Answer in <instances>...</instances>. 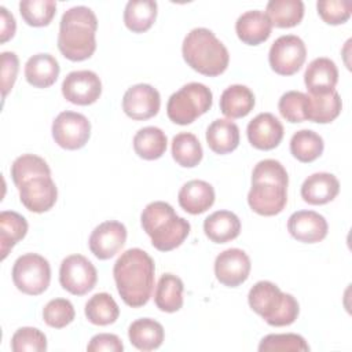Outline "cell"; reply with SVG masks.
<instances>
[{
	"mask_svg": "<svg viewBox=\"0 0 352 352\" xmlns=\"http://www.w3.org/2000/svg\"><path fill=\"white\" fill-rule=\"evenodd\" d=\"M154 260L143 249L132 248L121 253L113 276L122 301L132 308L146 305L154 290Z\"/></svg>",
	"mask_w": 352,
	"mask_h": 352,
	"instance_id": "6da1fadb",
	"label": "cell"
},
{
	"mask_svg": "<svg viewBox=\"0 0 352 352\" xmlns=\"http://www.w3.org/2000/svg\"><path fill=\"white\" fill-rule=\"evenodd\" d=\"M289 176L285 166L276 160H263L256 164L252 173V187L248 204L261 216L280 213L287 202Z\"/></svg>",
	"mask_w": 352,
	"mask_h": 352,
	"instance_id": "7a4b0ae2",
	"label": "cell"
},
{
	"mask_svg": "<svg viewBox=\"0 0 352 352\" xmlns=\"http://www.w3.org/2000/svg\"><path fill=\"white\" fill-rule=\"evenodd\" d=\"M98 19L95 12L85 6H76L63 12L59 23L58 48L73 62L91 58L96 50Z\"/></svg>",
	"mask_w": 352,
	"mask_h": 352,
	"instance_id": "3957f363",
	"label": "cell"
},
{
	"mask_svg": "<svg viewBox=\"0 0 352 352\" xmlns=\"http://www.w3.org/2000/svg\"><path fill=\"white\" fill-rule=\"evenodd\" d=\"M140 223L153 246L160 252L179 248L191 230L190 223L177 216L172 205L164 201L150 202L142 212Z\"/></svg>",
	"mask_w": 352,
	"mask_h": 352,
	"instance_id": "277c9868",
	"label": "cell"
},
{
	"mask_svg": "<svg viewBox=\"0 0 352 352\" xmlns=\"http://www.w3.org/2000/svg\"><path fill=\"white\" fill-rule=\"evenodd\" d=\"M182 54L192 70L209 77L224 73L230 62L226 45L206 28H195L187 33L183 40Z\"/></svg>",
	"mask_w": 352,
	"mask_h": 352,
	"instance_id": "5b68a950",
	"label": "cell"
},
{
	"mask_svg": "<svg viewBox=\"0 0 352 352\" xmlns=\"http://www.w3.org/2000/svg\"><path fill=\"white\" fill-rule=\"evenodd\" d=\"M248 302L257 315L275 327L294 323L300 312L297 300L270 280L254 283L249 290Z\"/></svg>",
	"mask_w": 352,
	"mask_h": 352,
	"instance_id": "8992f818",
	"label": "cell"
},
{
	"mask_svg": "<svg viewBox=\"0 0 352 352\" xmlns=\"http://www.w3.org/2000/svg\"><path fill=\"white\" fill-rule=\"evenodd\" d=\"M212 103V91L205 84L188 82L169 96L166 114L172 122L188 125L210 110Z\"/></svg>",
	"mask_w": 352,
	"mask_h": 352,
	"instance_id": "52a82bcc",
	"label": "cell"
},
{
	"mask_svg": "<svg viewBox=\"0 0 352 352\" xmlns=\"http://www.w3.org/2000/svg\"><path fill=\"white\" fill-rule=\"evenodd\" d=\"M12 280L16 289L28 296L44 293L51 282L48 260L37 253L19 256L12 265Z\"/></svg>",
	"mask_w": 352,
	"mask_h": 352,
	"instance_id": "ba28073f",
	"label": "cell"
},
{
	"mask_svg": "<svg viewBox=\"0 0 352 352\" xmlns=\"http://www.w3.org/2000/svg\"><path fill=\"white\" fill-rule=\"evenodd\" d=\"M307 48L304 41L296 34L278 37L268 52L271 69L280 76H293L304 65Z\"/></svg>",
	"mask_w": 352,
	"mask_h": 352,
	"instance_id": "9c48e42d",
	"label": "cell"
},
{
	"mask_svg": "<svg viewBox=\"0 0 352 352\" xmlns=\"http://www.w3.org/2000/svg\"><path fill=\"white\" fill-rule=\"evenodd\" d=\"M98 280L95 265L82 254H70L62 260L59 268L60 286L74 296L91 292Z\"/></svg>",
	"mask_w": 352,
	"mask_h": 352,
	"instance_id": "30bf717a",
	"label": "cell"
},
{
	"mask_svg": "<svg viewBox=\"0 0 352 352\" xmlns=\"http://www.w3.org/2000/svg\"><path fill=\"white\" fill-rule=\"evenodd\" d=\"M91 136V122L77 111H62L52 122V138L65 150H78L87 144Z\"/></svg>",
	"mask_w": 352,
	"mask_h": 352,
	"instance_id": "8fae6325",
	"label": "cell"
},
{
	"mask_svg": "<svg viewBox=\"0 0 352 352\" xmlns=\"http://www.w3.org/2000/svg\"><path fill=\"white\" fill-rule=\"evenodd\" d=\"M100 94L102 81L92 70L70 72L62 82V95L73 104H92L99 99Z\"/></svg>",
	"mask_w": 352,
	"mask_h": 352,
	"instance_id": "7c38bea8",
	"label": "cell"
},
{
	"mask_svg": "<svg viewBox=\"0 0 352 352\" xmlns=\"http://www.w3.org/2000/svg\"><path fill=\"white\" fill-rule=\"evenodd\" d=\"M160 92L150 84H136L129 87L122 98L124 113L136 121L148 120L160 111Z\"/></svg>",
	"mask_w": 352,
	"mask_h": 352,
	"instance_id": "4fadbf2b",
	"label": "cell"
},
{
	"mask_svg": "<svg viewBox=\"0 0 352 352\" xmlns=\"http://www.w3.org/2000/svg\"><path fill=\"white\" fill-rule=\"evenodd\" d=\"M126 241V228L117 220H107L94 228L89 235V250L99 260H109L116 256Z\"/></svg>",
	"mask_w": 352,
	"mask_h": 352,
	"instance_id": "5bb4252c",
	"label": "cell"
},
{
	"mask_svg": "<svg viewBox=\"0 0 352 352\" xmlns=\"http://www.w3.org/2000/svg\"><path fill=\"white\" fill-rule=\"evenodd\" d=\"M18 190L22 205L34 213H44L50 210L58 198V188L51 176L28 179L18 187Z\"/></svg>",
	"mask_w": 352,
	"mask_h": 352,
	"instance_id": "9a60e30c",
	"label": "cell"
},
{
	"mask_svg": "<svg viewBox=\"0 0 352 352\" xmlns=\"http://www.w3.org/2000/svg\"><path fill=\"white\" fill-rule=\"evenodd\" d=\"M250 258L238 248L223 250L214 260V275L217 280L228 287L242 285L250 274Z\"/></svg>",
	"mask_w": 352,
	"mask_h": 352,
	"instance_id": "2e32d148",
	"label": "cell"
},
{
	"mask_svg": "<svg viewBox=\"0 0 352 352\" xmlns=\"http://www.w3.org/2000/svg\"><path fill=\"white\" fill-rule=\"evenodd\" d=\"M249 143L258 150H272L283 139V125L271 113L257 114L246 128Z\"/></svg>",
	"mask_w": 352,
	"mask_h": 352,
	"instance_id": "e0dca14e",
	"label": "cell"
},
{
	"mask_svg": "<svg viewBox=\"0 0 352 352\" xmlns=\"http://www.w3.org/2000/svg\"><path fill=\"white\" fill-rule=\"evenodd\" d=\"M290 235L304 243H316L326 238L329 224L326 219L314 210H297L287 220Z\"/></svg>",
	"mask_w": 352,
	"mask_h": 352,
	"instance_id": "ac0fdd59",
	"label": "cell"
},
{
	"mask_svg": "<svg viewBox=\"0 0 352 352\" xmlns=\"http://www.w3.org/2000/svg\"><path fill=\"white\" fill-rule=\"evenodd\" d=\"M338 81V69L330 58H316L305 69L304 82L311 95L334 91Z\"/></svg>",
	"mask_w": 352,
	"mask_h": 352,
	"instance_id": "d6986e66",
	"label": "cell"
},
{
	"mask_svg": "<svg viewBox=\"0 0 352 352\" xmlns=\"http://www.w3.org/2000/svg\"><path fill=\"white\" fill-rule=\"evenodd\" d=\"M272 23L260 10L246 11L235 22V32L238 38L248 45H258L271 36Z\"/></svg>",
	"mask_w": 352,
	"mask_h": 352,
	"instance_id": "ffe728a7",
	"label": "cell"
},
{
	"mask_svg": "<svg viewBox=\"0 0 352 352\" xmlns=\"http://www.w3.org/2000/svg\"><path fill=\"white\" fill-rule=\"evenodd\" d=\"M338 192V179L327 172L312 173L301 186V197L309 205H324L333 201Z\"/></svg>",
	"mask_w": 352,
	"mask_h": 352,
	"instance_id": "44dd1931",
	"label": "cell"
},
{
	"mask_svg": "<svg viewBox=\"0 0 352 352\" xmlns=\"http://www.w3.org/2000/svg\"><path fill=\"white\" fill-rule=\"evenodd\" d=\"M179 205L190 214H201L214 204V188L205 180H190L179 191Z\"/></svg>",
	"mask_w": 352,
	"mask_h": 352,
	"instance_id": "7402d4cb",
	"label": "cell"
},
{
	"mask_svg": "<svg viewBox=\"0 0 352 352\" xmlns=\"http://www.w3.org/2000/svg\"><path fill=\"white\" fill-rule=\"evenodd\" d=\"M205 235L214 243H227L241 232L239 217L230 210H216L204 221Z\"/></svg>",
	"mask_w": 352,
	"mask_h": 352,
	"instance_id": "603a6c76",
	"label": "cell"
},
{
	"mask_svg": "<svg viewBox=\"0 0 352 352\" xmlns=\"http://www.w3.org/2000/svg\"><path fill=\"white\" fill-rule=\"evenodd\" d=\"M60 67L51 54H36L25 65L26 81L36 88L51 87L59 76Z\"/></svg>",
	"mask_w": 352,
	"mask_h": 352,
	"instance_id": "cb8c5ba5",
	"label": "cell"
},
{
	"mask_svg": "<svg viewBox=\"0 0 352 352\" xmlns=\"http://www.w3.org/2000/svg\"><path fill=\"white\" fill-rule=\"evenodd\" d=\"M253 107L254 95L246 85H230L220 96V111L230 120L246 117Z\"/></svg>",
	"mask_w": 352,
	"mask_h": 352,
	"instance_id": "d4e9b609",
	"label": "cell"
},
{
	"mask_svg": "<svg viewBox=\"0 0 352 352\" xmlns=\"http://www.w3.org/2000/svg\"><path fill=\"white\" fill-rule=\"evenodd\" d=\"M206 143L216 154H228L239 144L238 125L226 118L214 120L206 129Z\"/></svg>",
	"mask_w": 352,
	"mask_h": 352,
	"instance_id": "484cf974",
	"label": "cell"
},
{
	"mask_svg": "<svg viewBox=\"0 0 352 352\" xmlns=\"http://www.w3.org/2000/svg\"><path fill=\"white\" fill-rule=\"evenodd\" d=\"M128 337L135 348L140 351H153L162 345L165 331L160 322L150 318H142L131 323Z\"/></svg>",
	"mask_w": 352,
	"mask_h": 352,
	"instance_id": "4316f807",
	"label": "cell"
},
{
	"mask_svg": "<svg viewBox=\"0 0 352 352\" xmlns=\"http://www.w3.org/2000/svg\"><path fill=\"white\" fill-rule=\"evenodd\" d=\"M308 110L307 120L319 124H327L334 121L342 109V102L338 92L330 91L327 94L311 95L308 94Z\"/></svg>",
	"mask_w": 352,
	"mask_h": 352,
	"instance_id": "83f0119b",
	"label": "cell"
},
{
	"mask_svg": "<svg viewBox=\"0 0 352 352\" xmlns=\"http://www.w3.org/2000/svg\"><path fill=\"white\" fill-rule=\"evenodd\" d=\"M184 285L182 279L173 274H164L155 287L154 302L164 312H176L183 307Z\"/></svg>",
	"mask_w": 352,
	"mask_h": 352,
	"instance_id": "f1b7e54d",
	"label": "cell"
},
{
	"mask_svg": "<svg viewBox=\"0 0 352 352\" xmlns=\"http://www.w3.org/2000/svg\"><path fill=\"white\" fill-rule=\"evenodd\" d=\"M166 135L158 126H144L133 136L135 153L147 161L161 158L166 151Z\"/></svg>",
	"mask_w": 352,
	"mask_h": 352,
	"instance_id": "f546056e",
	"label": "cell"
},
{
	"mask_svg": "<svg viewBox=\"0 0 352 352\" xmlns=\"http://www.w3.org/2000/svg\"><path fill=\"white\" fill-rule=\"evenodd\" d=\"M28 232V221L26 219L14 212V210H3L0 213V252L1 260H4L10 250L25 238Z\"/></svg>",
	"mask_w": 352,
	"mask_h": 352,
	"instance_id": "4dcf8cb0",
	"label": "cell"
},
{
	"mask_svg": "<svg viewBox=\"0 0 352 352\" xmlns=\"http://www.w3.org/2000/svg\"><path fill=\"white\" fill-rule=\"evenodd\" d=\"M157 18V3L154 0H131L124 10V23L133 33L148 30Z\"/></svg>",
	"mask_w": 352,
	"mask_h": 352,
	"instance_id": "1f68e13d",
	"label": "cell"
},
{
	"mask_svg": "<svg viewBox=\"0 0 352 352\" xmlns=\"http://www.w3.org/2000/svg\"><path fill=\"white\" fill-rule=\"evenodd\" d=\"M265 15L276 28H293L302 21L304 3L301 0H271Z\"/></svg>",
	"mask_w": 352,
	"mask_h": 352,
	"instance_id": "d6a6232c",
	"label": "cell"
},
{
	"mask_svg": "<svg viewBox=\"0 0 352 352\" xmlns=\"http://www.w3.org/2000/svg\"><path fill=\"white\" fill-rule=\"evenodd\" d=\"M87 319L96 326L114 323L120 316V308L109 293H96L85 304Z\"/></svg>",
	"mask_w": 352,
	"mask_h": 352,
	"instance_id": "836d02e7",
	"label": "cell"
},
{
	"mask_svg": "<svg viewBox=\"0 0 352 352\" xmlns=\"http://www.w3.org/2000/svg\"><path fill=\"white\" fill-rule=\"evenodd\" d=\"M324 143L319 133L311 129L297 131L290 139V153L300 162H312L323 153Z\"/></svg>",
	"mask_w": 352,
	"mask_h": 352,
	"instance_id": "e575fe53",
	"label": "cell"
},
{
	"mask_svg": "<svg viewBox=\"0 0 352 352\" xmlns=\"http://www.w3.org/2000/svg\"><path fill=\"white\" fill-rule=\"evenodd\" d=\"M172 157L183 168L197 166L204 157L198 138L190 132L177 133L172 139Z\"/></svg>",
	"mask_w": 352,
	"mask_h": 352,
	"instance_id": "d590c367",
	"label": "cell"
},
{
	"mask_svg": "<svg viewBox=\"0 0 352 352\" xmlns=\"http://www.w3.org/2000/svg\"><path fill=\"white\" fill-rule=\"evenodd\" d=\"M37 176H51V169L44 158L34 154H23L11 165V177L16 188L28 179Z\"/></svg>",
	"mask_w": 352,
	"mask_h": 352,
	"instance_id": "8d00e7d4",
	"label": "cell"
},
{
	"mask_svg": "<svg viewBox=\"0 0 352 352\" xmlns=\"http://www.w3.org/2000/svg\"><path fill=\"white\" fill-rule=\"evenodd\" d=\"M19 12L29 26H47L55 16L56 3L54 0H22Z\"/></svg>",
	"mask_w": 352,
	"mask_h": 352,
	"instance_id": "74e56055",
	"label": "cell"
},
{
	"mask_svg": "<svg viewBox=\"0 0 352 352\" xmlns=\"http://www.w3.org/2000/svg\"><path fill=\"white\" fill-rule=\"evenodd\" d=\"M260 352H307L309 345L300 334H268L258 344Z\"/></svg>",
	"mask_w": 352,
	"mask_h": 352,
	"instance_id": "f35d334b",
	"label": "cell"
},
{
	"mask_svg": "<svg viewBox=\"0 0 352 352\" xmlns=\"http://www.w3.org/2000/svg\"><path fill=\"white\" fill-rule=\"evenodd\" d=\"M280 116L289 122H302L307 120L308 96L300 91L285 92L278 103Z\"/></svg>",
	"mask_w": 352,
	"mask_h": 352,
	"instance_id": "ab89813d",
	"label": "cell"
},
{
	"mask_svg": "<svg viewBox=\"0 0 352 352\" xmlns=\"http://www.w3.org/2000/svg\"><path fill=\"white\" fill-rule=\"evenodd\" d=\"M76 312L73 304L66 298H54L43 309L44 322L54 329H63L74 320Z\"/></svg>",
	"mask_w": 352,
	"mask_h": 352,
	"instance_id": "60d3db41",
	"label": "cell"
},
{
	"mask_svg": "<svg viewBox=\"0 0 352 352\" xmlns=\"http://www.w3.org/2000/svg\"><path fill=\"white\" fill-rule=\"evenodd\" d=\"M14 352H44L47 351V337L36 327H21L11 338Z\"/></svg>",
	"mask_w": 352,
	"mask_h": 352,
	"instance_id": "b9f144b4",
	"label": "cell"
},
{
	"mask_svg": "<svg viewBox=\"0 0 352 352\" xmlns=\"http://www.w3.org/2000/svg\"><path fill=\"white\" fill-rule=\"evenodd\" d=\"M319 16L329 25H341L346 22L352 12L349 0H319L316 3Z\"/></svg>",
	"mask_w": 352,
	"mask_h": 352,
	"instance_id": "7bdbcfd3",
	"label": "cell"
},
{
	"mask_svg": "<svg viewBox=\"0 0 352 352\" xmlns=\"http://www.w3.org/2000/svg\"><path fill=\"white\" fill-rule=\"evenodd\" d=\"M19 70V60L15 52L4 51L1 52V92L3 98L8 95L12 89Z\"/></svg>",
	"mask_w": 352,
	"mask_h": 352,
	"instance_id": "ee69618b",
	"label": "cell"
},
{
	"mask_svg": "<svg viewBox=\"0 0 352 352\" xmlns=\"http://www.w3.org/2000/svg\"><path fill=\"white\" fill-rule=\"evenodd\" d=\"M124 349V344L118 336L110 333H100L91 338L87 345L88 352H121Z\"/></svg>",
	"mask_w": 352,
	"mask_h": 352,
	"instance_id": "f6af8a7d",
	"label": "cell"
},
{
	"mask_svg": "<svg viewBox=\"0 0 352 352\" xmlns=\"http://www.w3.org/2000/svg\"><path fill=\"white\" fill-rule=\"evenodd\" d=\"M0 21H1V32H0V41L6 43L10 38L14 37L15 34V29H16V23H15V18L14 15L6 8V7H0Z\"/></svg>",
	"mask_w": 352,
	"mask_h": 352,
	"instance_id": "bcb514c9",
	"label": "cell"
}]
</instances>
